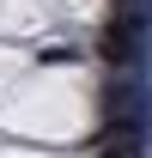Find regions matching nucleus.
<instances>
[{
  "label": "nucleus",
  "mask_w": 152,
  "mask_h": 158,
  "mask_svg": "<svg viewBox=\"0 0 152 158\" xmlns=\"http://www.w3.org/2000/svg\"><path fill=\"white\" fill-rule=\"evenodd\" d=\"M134 49H140V19H134V12H122V19H116L110 31H103L97 55L110 61V67H128V61H134Z\"/></svg>",
  "instance_id": "obj_1"
}]
</instances>
